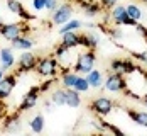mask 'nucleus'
Segmentation results:
<instances>
[{
    "mask_svg": "<svg viewBox=\"0 0 147 136\" xmlns=\"http://www.w3.org/2000/svg\"><path fill=\"white\" fill-rule=\"evenodd\" d=\"M12 49H19V51H26V49H32L36 41L30 38L29 34H20L19 38H15L14 41H10Z\"/></svg>",
    "mask_w": 147,
    "mask_h": 136,
    "instance_id": "nucleus-18",
    "label": "nucleus"
},
{
    "mask_svg": "<svg viewBox=\"0 0 147 136\" xmlns=\"http://www.w3.org/2000/svg\"><path fill=\"white\" fill-rule=\"evenodd\" d=\"M96 65V55H95V49H85L81 53L76 55V60H74L73 70L78 75H86L88 72H91Z\"/></svg>",
    "mask_w": 147,
    "mask_h": 136,
    "instance_id": "nucleus-1",
    "label": "nucleus"
},
{
    "mask_svg": "<svg viewBox=\"0 0 147 136\" xmlns=\"http://www.w3.org/2000/svg\"><path fill=\"white\" fill-rule=\"evenodd\" d=\"M15 65H17V75L34 72L36 70V65H37V56L30 49H26V51L20 53V56H19V60H17Z\"/></svg>",
    "mask_w": 147,
    "mask_h": 136,
    "instance_id": "nucleus-5",
    "label": "nucleus"
},
{
    "mask_svg": "<svg viewBox=\"0 0 147 136\" xmlns=\"http://www.w3.org/2000/svg\"><path fill=\"white\" fill-rule=\"evenodd\" d=\"M64 106L76 109L81 106V95L80 92H76L74 89H64Z\"/></svg>",
    "mask_w": 147,
    "mask_h": 136,
    "instance_id": "nucleus-20",
    "label": "nucleus"
},
{
    "mask_svg": "<svg viewBox=\"0 0 147 136\" xmlns=\"http://www.w3.org/2000/svg\"><path fill=\"white\" fill-rule=\"evenodd\" d=\"M61 44L66 48H78L80 46V32L78 31H71V32H64L61 34Z\"/></svg>",
    "mask_w": 147,
    "mask_h": 136,
    "instance_id": "nucleus-21",
    "label": "nucleus"
},
{
    "mask_svg": "<svg viewBox=\"0 0 147 136\" xmlns=\"http://www.w3.org/2000/svg\"><path fill=\"white\" fill-rule=\"evenodd\" d=\"M85 77H86V80H88V83H90V89L98 90V89H102L103 87V80H105V77H103V73L98 70V68H93V70L88 72Z\"/></svg>",
    "mask_w": 147,
    "mask_h": 136,
    "instance_id": "nucleus-19",
    "label": "nucleus"
},
{
    "mask_svg": "<svg viewBox=\"0 0 147 136\" xmlns=\"http://www.w3.org/2000/svg\"><path fill=\"white\" fill-rule=\"evenodd\" d=\"M83 27V22L80 19H69L68 22H64L63 26H59L58 32L59 34H64V32H71V31H80Z\"/></svg>",
    "mask_w": 147,
    "mask_h": 136,
    "instance_id": "nucleus-25",
    "label": "nucleus"
},
{
    "mask_svg": "<svg viewBox=\"0 0 147 136\" xmlns=\"http://www.w3.org/2000/svg\"><path fill=\"white\" fill-rule=\"evenodd\" d=\"M51 100H53V106H64V89L63 87L54 89L51 92Z\"/></svg>",
    "mask_w": 147,
    "mask_h": 136,
    "instance_id": "nucleus-28",
    "label": "nucleus"
},
{
    "mask_svg": "<svg viewBox=\"0 0 147 136\" xmlns=\"http://www.w3.org/2000/svg\"><path fill=\"white\" fill-rule=\"evenodd\" d=\"M135 72L144 73L142 68H140L132 58H123V60H122V73H123V75H132V73H135Z\"/></svg>",
    "mask_w": 147,
    "mask_h": 136,
    "instance_id": "nucleus-24",
    "label": "nucleus"
},
{
    "mask_svg": "<svg viewBox=\"0 0 147 136\" xmlns=\"http://www.w3.org/2000/svg\"><path fill=\"white\" fill-rule=\"evenodd\" d=\"M73 14H74V9L71 3H68V2L59 3L58 9L51 14V22L54 26H63L64 22H68L69 19H73Z\"/></svg>",
    "mask_w": 147,
    "mask_h": 136,
    "instance_id": "nucleus-6",
    "label": "nucleus"
},
{
    "mask_svg": "<svg viewBox=\"0 0 147 136\" xmlns=\"http://www.w3.org/2000/svg\"><path fill=\"white\" fill-rule=\"evenodd\" d=\"M5 75V72H3V70H2V68H0V80H2V77Z\"/></svg>",
    "mask_w": 147,
    "mask_h": 136,
    "instance_id": "nucleus-40",
    "label": "nucleus"
},
{
    "mask_svg": "<svg viewBox=\"0 0 147 136\" xmlns=\"http://www.w3.org/2000/svg\"><path fill=\"white\" fill-rule=\"evenodd\" d=\"M98 2H100L103 10H110V9H113L118 3V0H98Z\"/></svg>",
    "mask_w": 147,
    "mask_h": 136,
    "instance_id": "nucleus-33",
    "label": "nucleus"
},
{
    "mask_svg": "<svg viewBox=\"0 0 147 136\" xmlns=\"http://www.w3.org/2000/svg\"><path fill=\"white\" fill-rule=\"evenodd\" d=\"M127 114H129V118H130L135 124H139V126H142V128H146V129H147V112H146V111H134V109H127Z\"/></svg>",
    "mask_w": 147,
    "mask_h": 136,
    "instance_id": "nucleus-22",
    "label": "nucleus"
},
{
    "mask_svg": "<svg viewBox=\"0 0 147 136\" xmlns=\"http://www.w3.org/2000/svg\"><path fill=\"white\" fill-rule=\"evenodd\" d=\"M140 100H142V102H144V106L147 107V94H146V95H142V97H140Z\"/></svg>",
    "mask_w": 147,
    "mask_h": 136,
    "instance_id": "nucleus-39",
    "label": "nucleus"
},
{
    "mask_svg": "<svg viewBox=\"0 0 147 136\" xmlns=\"http://www.w3.org/2000/svg\"><path fill=\"white\" fill-rule=\"evenodd\" d=\"M142 75H144V78H146V82H147V72H144V73H142Z\"/></svg>",
    "mask_w": 147,
    "mask_h": 136,
    "instance_id": "nucleus-41",
    "label": "nucleus"
},
{
    "mask_svg": "<svg viewBox=\"0 0 147 136\" xmlns=\"http://www.w3.org/2000/svg\"><path fill=\"white\" fill-rule=\"evenodd\" d=\"M17 85V75L14 73H9V75H3L0 80V100H5L10 97L12 90Z\"/></svg>",
    "mask_w": 147,
    "mask_h": 136,
    "instance_id": "nucleus-12",
    "label": "nucleus"
},
{
    "mask_svg": "<svg viewBox=\"0 0 147 136\" xmlns=\"http://www.w3.org/2000/svg\"><path fill=\"white\" fill-rule=\"evenodd\" d=\"M2 129L7 131V133H19V131L22 129V121H20V118H19V112L3 118V119H2Z\"/></svg>",
    "mask_w": 147,
    "mask_h": 136,
    "instance_id": "nucleus-13",
    "label": "nucleus"
},
{
    "mask_svg": "<svg viewBox=\"0 0 147 136\" xmlns=\"http://www.w3.org/2000/svg\"><path fill=\"white\" fill-rule=\"evenodd\" d=\"M132 58L137 61H140V63H147V51H134Z\"/></svg>",
    "mask_w": 147,
    "mask_h": 136,
    "instance_id": "nucleus-34",
    "label": "nucleus"
},
{
    "mask_svg": "<svg viewBox=\"0 0 147 136\" xmlns=\"http://www.w3.org/2000/svg\"><path fill=\"white\" fill-rule=\"evenodd\" d=\"M0 22H2V17H0Z\"/></svg>",
    "mask_w": 147,
    "mask_h": 136,
    "instance_id": "nucleus-43",
    "label": "nucleus"
},
{
    "mask_svg": "<svg viewBox=\"0 0 147 136\" xmlns=\"http://www.w3.org/2000/svg\"><path fill=\"white\" fill-rule=\"evenodd\" d=\"M3 116H5V106H3V100H0V121L3 119Z\"/></svg>",
    "mask_w": 147,
    "mask_h": 136,
    "instance_id": "nucleus-37",
    "label": "nucleus"
},
{
    "mask_svg": "<svg viewBox=\"0 0 147 136\" xmlns=\"http://www.w3.org/2000/svg\"><path fill=\"white\" fill-rule=\"evenodd\" d=\"M29 128L32 133H36V135H39V133H42L46 128V119L42 114H36L32 119L29 121Z\"/></svg>",
    "mask_w": 147,
    "mask_h": 136,
    "instance_id": "nucleus-23",
    "label": "nucleus"
},
{
    "mask_svg": "<svg viewBox=\"0 0 147 136\" xmlns=\"http://www.w3.org/2000/svg\"><path fill=\"white\" fill-rule=\"evenodd\" d=\"M146 44H147V38H146Z\"/></svg>",
    "mask_w": 147,
    "mask_h": 136,
    "instance_id": "nucleus-42",
    "label": "nucleus"
},
{
    "mask_svg": "<svg viewBox=\"0 0 147 136\" xmlns=\"http://www.w3.org/2000/svg\"><path fill=\"white\" fill-rule=\"evenodd\" d=\"M105 90L113 92V94H118V92H123L127 89V78L123 73H117V72H110L107 78L103 80V87Z\"/></svg>",
    "mask_w": 147,
    "mask_h": 136,
    "instance_id": "nucleus-4",
    "label": "nucleus"
},
{
    "mask_svg": "<svg viewBox=\"0 0 147 136\" xmlns=\"http://www.w3.org/2000/svg\"><path fill=\"white\" fill-rule=\"evenodd\" d=\"M110 21L115 24V26H135L137 22L129 17L127 10H125V5L117 3L113 9H110Z\"/></svg>",
    "mask_w": 147,
    "mask_h": 136,
    "instance_id": "nucleus-8",
    "label": "nucleus"
},
{
    "mask_svg": "<svg viewBox=\"0 0 147 136\" xmlns=\"http://www.w3.org/2000/svg\"><path fill=\"white\" fill-rule=\"evenodd\" d=\"M53 56L58 60L61 68H73L74 60H76V55H73L71 48H66V46H63L61 43L54 48V55Z\"/></svg>",
    "mask_w": 147,
    "mask_h": 136,
    "instance_id": "nucleus-7",
    "label": "nucleus"
},
{
    "mask_svg": "<svg viewBox=\"0 0 147 136\" xmlns=\"http://www.w3.org/2000/svg\"><path fill=\"white\" fill-rule=\"evenodd\" d=\"M5 5H7V9L10 10V14H15L19 19H22L24 22H29V21L34 19V15L24 7V3H22L20 0H5Z\"/></svg>",
    "mask_w": 147,
    "mask_h": 136,
    "instance_id": "nucleus-11",
    "label": "nucleus"
},
{
    "mask_svg": "<svg viewBox=\"0 0 147 136\" xmlns=\"http://www.w3.org/2000/svg\"><path fill=\"white\" fill-rule=\"evenodd\" d=\"M110 70L117 72V73H122V58H115V60L110 61Z\"/></svg>",
    "mask_w": 147,
    "mask_h": 136,
    "instance_id": "nucleus-32",
    "label": "nucleus"
},
{
    "mask_svg": "<svg viewBox=\"0 0 147 136\" xmlns=\"http://www.w3.org/2000/svg\"><path fill=\"white\" fill-rule=\"evenodd\" d=\"M76 92H80V94H85V92L90 90V83L88 80H86V77L85 75H78L76 78V82H74V87H73Z\"/></svg>",
    "mask_w": 147,
    "mask_h": 136,
    "instance_id": "nucleus-27",
    "label": "nucleus"
},
{
    "mask_svg": "<svg viewBox=\"0 0 147 136\" xmlns=\"http://www.w3.org/2000/svg\"><path fill=\"white\" fill-rule=\"evenodd\" d=\"M39 94H41L39 85H32L29 90H27V94L22 97V102L19 104L17 112H26V111L34 109V107L37 106V102H39Z\"/></svg>",
    "mask_w": 147,
    "mask_h": 136,
    "instance_id": "nucleus-9",
    "label": "nucleus"
},
{
    "mask_svg": "<svg viewBox=\"0 0 147 136\" xmlns=\"http://www.w3.org/2000/svg\"><path fill=\"white\" fill-rule=\"evenodd\" d=\"M17 63L14 55V49L12 48H0V66L3 72L14 68V65Z\"/></svg>",
    "mask_w": 147,
    "mask_h": 136,
    "instance_id": "nucleus-14",
    "label": "nucleus"
},
{
    "mask_svg": "<svg viewBox=\"0 0 147 136\" xmlns=\"http://www.w3.org/2000/svg\"><path fill=\"white\" fill-rule=\"evenodd\" d=\"M115 109V102L110 99V97H96V99H93L91 102H90V111L93 112V114H96L98 118H107V116H110L112 114V111Z\"/></svg>",
    "mask_w": 147,
    "mask_h": 136,
    "instance_id": "nucleus-3",
    "label": "nucleus"
},
{
    "mask_svg": "<svg viewBox=\"0 0 147 136\" xmlns=\"http://www.w3.org/2000/svg\"><path fill=\"white\" fill-rule=\"evenodd\" d=\"M146 65H147V63H146Z\"/></svg>",
    "mask_w": 147,
    "mask_h": 136,
    "instance_id": "nucleus-44",
    "label": "nucleus"
},
{
    "mask_svg": "<svg viewBox=\"0 0 147 136\" xmlns=\"http://www.w3.org/2000/svg\"><path fill=\"white\" fill-rule=\"evenodd\" d=\"M100 44V36L93 31L90 32H81L80 34V46L85 49H96V46Z\"/></svg>",
    "mask_w": 147,
    "mask_h": 136,
    "instance_id": "nucleus-15",
    "label": "nucleus"
},
{
    "mask_svg": "<svg viewBox=\"0 0 147 136\" xmlns=\"http://www.w3.org/2000/svg\"><path fill=\"white\" fill-rule=\"evenodd\" d=\"M22 34V22H0V36L9 43Z\"/></svg>",
    "mask_w": 147,
    "mask_h": 136,
    "instance_id": "nucleus-10",
    "label": "nucleus"
},
{
    "mask_svg": "<svg viewBox=\"0 0 147 136\" xmlns=\"http://www.w3.org/2000/svg\"><path fill=\"white\" fill-rule=\"evenodd\" d=\"M80 7L86 14V17H96L103 10L98 0H80Z\"/></svg>",
    "mask_w": 147,
    "mask_h": 136,
    "instance_id": "nucleus-17",
    "label": "nucleus"
},
{
    "mask_svg": "<svg viewBox=\"0 0 147 136\" xmlns=\"http://www.w3.org/2000/svg\"><path fill=\"white\" fill-rule=\"evenodd\" d=\"M51 106H53V100H51V99H47V100H44V107H46V109H49Z\"/></svg>",
    "mask_w": 147,
    "mask_h": 136,
    "instance_id": "nucleus-38",
    "label": "nucleus"
},
{
    "mask_svg": "<svg viewBox=\"0 0 147 136\" xmlns=\"http://www.w3.org/2000/svg\"><path fill=\"white\" fill-rule=\"evenodd\" d=\"M107 34H108L113 41H118V39L123 38V32H122L120 27H110V29H107Z\"/></svg>",
    "mask_w": 147,
    "mask_h": 136,
    "instance_id": "nucleus-29",
    "label": "nucleus"
},
{
    "mask_svg": "<svg viewBox=\"0 0 147 136\" xmlns=\"http://www.w3.org/2000/svg\"><path fill=\"white\" fill-rule=\"evenodd\" d=\"M134 27H135V31H137V32H139V34H140L142 38H147V27L144 26V24H140V22H137V24H135Z\"/></svg>",
    "mask_w": 147,
    "mask_h": 136,
    "instance_id": "nucleus-36",
    "label": "nucleus"
},
{
    "mask_svg": "<svg viewBox=\"0 0 147 136\" xmlns=\"http://www.w3.org/2000/svg\"><path fill=\"white\" fill-rule=\"evenodd\" d=\"M34 72L42 78H54L59 75L61 66L54 56H42V58H37V65Z\"/></svg>",
    "mask_w": 147,
    "mask_h": 136,
    "instance_id": "nucleus-2",
    "label": "nucleus"
},
{
    "mask_svg": "<svg viewBox=\"0 0 147 136\" xmlns=\"http://www.w3.org/2000/svg\"><path fill=\"white\" fill-rule=\"evenodd\" d=\"M125 10H127V14L130 19H134L135 22H140V19H142V9L137 5V3H129V5H125Z\"/></svg>",
    "mask_w": 147,
    "mask_h": 136,
    "instance_id": "nucleus-26",
    "label": "nucleus"
},
{
    "mask_svg": "<svg viewBox=\"0 0 147 136\" xmlns=\"http://www.w3.org/2000/svg\"><path fill=\"white\" fill-rule=\"evenodd\" d=\"M59 5V0H46V10L47 12H54Z\"/></svg>",
    "mask_w": 147,
    "mask_h": 136,
    "instance_id": "nucleus-35",
    "label": "nucleus"
},
{
    "mask_svg": "<svg viewBox=\"0 0 147 136\" xmlns=\"http://www.w3.org/2000/svg\"><path fill=\"white\" fill-rule=\"evenodd\" d=\"M54 83H56V77L54 78H47L46 82H42L41 85H39V89H41V94L42 92H49L53 87H54Z\"/></svg>",
    "mask_w": 147,
    "mask_h": 136,
    "instance_id": "nucleus-30",
    "label": "nucleus"
},
{
    "mask_svg": "<svg viewBox=\"0 0 147 136\" xmlns=\"http://www.w3.org/2000/svg\"><path fill=\"white\" fill-rule=\"evenodd\" d=\"M30 5L36 12H42L46 10V0H30Z\"/></svg>",
    "mask_w": 147,
    "mask_h": 136,
    "instance_id": "nucleus-31",
    "label": "nucleus"
},
{
    "mask_svg": "<svg viewBox=\"0 0 147 136\" xmlns=\"http://www.w3.org/2000/svg\"><path fill=\"white\" fill-rule=\"evenodd\" d=\"M76 78H78V73L74 72L73 68H61V72H59V83H61L63 89H73Z\"/></svg>",
    "mask_w": 147,
    "mask_h": 136,
    "instance_id": "nucleus-16",
    "label": "nucleus"
}]
</instances>
